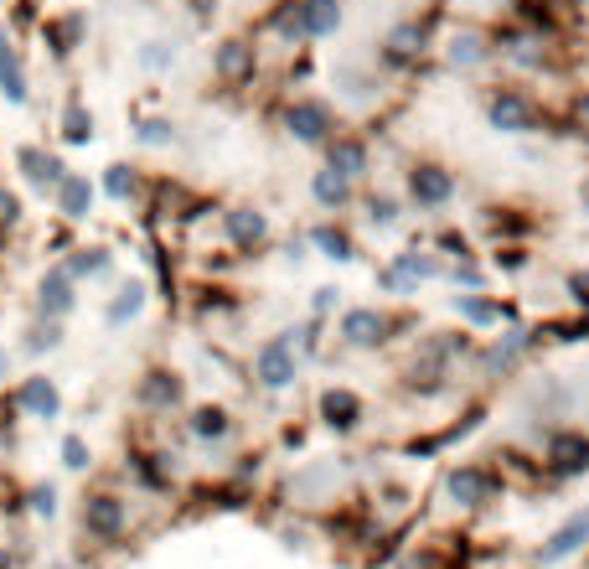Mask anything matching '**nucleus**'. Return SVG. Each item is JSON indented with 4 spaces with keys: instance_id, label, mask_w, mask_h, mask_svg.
Returning <instances> with one entry per match:
<instances>
[{
    "instance_id": "obj_13",
    "label": "nucleus",
    "mask_w": 589,
    "mask_h": 569,
    "mask_svg": "<svg viewBox=\"0 0 589 569\" xmlns=\"http://www.w3.org/2000/svg\"><path fill=\"white\" fill-rule=\"evenodd\" d=\"M321 156H326L331 171L352 176V182H367V171H372V145H367V135H352V130H336L321 145Z\"/></svg>"
},
{
    "instance_id": "obj_20",
    "label": "nucleus",
    "mask_w": 589,
    "mask_h": 569,
    "mask_svg": "<svg viewBox=\"0 0 589 569\" xmlns=\"http://www.w3.org/2000/svg\"><path fill=\"white\" fill-rule=\"evenodd\" d=\"M11 394H16V409H26L31 419H57V414H62V394H57V383H52L47 373L21 378Z\"/></svg>"
},
{
    "instance_id": "obj_44",
    "label": "nucleus",
    "mask_w": 589,
    "mask_h": 569,
    "mask_svg": "<svg viewBox=\"0 0 589 569\" xmlns=\"http://www.w3.org/2000/svg\"><path fill=\"white\" fill-rule=\"evenodd\" d=\"M16 57H21V52H16V37H11V26L0 21V73H6V68L16 63Z\"/></svg>"
},
{
    "instance_id": "obj_9",
    "label": "nucleus",
    "mask_w": 589,
    "mask_h": 569,
    "mask_svg": "<svg viewBox=\"0 0 589 569\" xmlns=\"http://www.w3.org/2000/svg\"><path fill=\"white\" fill-rule=\"evenodd\" d=\"M223 238H228V249H238V254H259V249H269V213L264 207H254V202H233V207H223Z\"/></svg>"
},
{
    "instance_id": "obj_7",
    "label": "nucleus",
    "mask_w": 589,
    "mask_h": 569,
    "mask_svg": "<svg viewBox=\"0 0 589 569\" xmlns=\"http://www.w3.org/2000/svg\"><path fill=\"white\" fill-rule=\"evenodd\" d=\"M212 78L228 88V94H238V88H254L259 78V47L254 37H223L212 47Z\"/></svg>"
},
{
    "instance_id": "obj_27",
    "label": "nucleus",
    "mask_w": 589,
    "mask_h": 569,
    "mask_svg": "<svg viewBox=\"0 0 589 569\" xmlns=\"http://www.w3.org/2000/svg\"><path fill=\"white\" fill-rule=\"evenodd\" d=\"M186 430H192L197 440H228L233 435V409L228 404H197L192 414H186Z\"/></svg>"
},
{
    "instance_id": "obj_17",
    "label": "nucleus",
    "mask_w": 589,
    "mask_h": 569,
    "mask_svg": "<svg viewBox=\"0 0 589 569\" xmlns=\"http://www.w3.org/2000/svg\"><path fill=\"white\" fill-rule=\"evenodd\" d=\"M93 197H99V187H93L83 171H68V176L57 182V192H52V207H57L62 223H83V218L93 213Z\"/></svg>"
},
{
    "instance_id": "obj_31",
    "label": "nucleus",
    "mask_w": 589,
    "mask_h": 569,
    "mask_svg": "<svg viewBox=\"0 0 589 569\" xmlns=\"http://www.w3.org/2000/svg\"><path fill=\"white\" fill-rule=\"evenodd\" d=\"M135 140L150 145V151H166V145H176V119L171 114H135Z\"/></svg>"
},
{
    "instance_id": "obj_47",
    "label": "nucleus",
    "mask_w": 589,
    "mask_h": 569,
    "mask_svg": "<svg viewBox=\"0 0 589 569\" xmlns=\"http://www.w3.org/2000/svg\"><path fill=\"white\" fill-rule=\"evenodd\" d=\"M0 569H11V559H6V554H0Z\"/></svg>"
},
{
    "instance_id": "obj_10",
    "label": "nucleus",
    "mask_w": 589,
    "mask_h": 569,
    "mask_svg": "<svg viewBox=\"0 0 589 569\" xmlns=\"http://www.w3.org/2000/svg\"><path fill=\"white\" fill-rule=\"evenodd\" d=\"M543 471L569 482V476H584L589 471V435L584 430H548L543 440Z\"/></svg>"
},
{
    "instance_id": "obj_39",
    "label": "nucleus",
    "mask_w": 589,
    "mask_h": 569,
    "mask_svg": "<svg viewBox=\"0 0 589 569\" xmlns=\"http://www.w3.org/2000/svg\"><path fill=\"white\" fill-rule=\"evenodd\" d=\"M26 507H31L37 518H52V513H57V487H52V482H37V487L26 492Z\"/></svg>"
},
{
    "instance_id": "obj_19",
    "label": "nucleus",
    "mask_w": 589,
    "mask_h": 569,
    "mask_svg": "<svg viewBox=\"0 0 589 569\" xmlns=\"http://www.w3.org/2000/svg\"><path fill=\"white\" fill-rule=\"evenodd\" d=\"M83 37H88V16L83 11H62V16H47L42 21V42L52 47L57 63H68V57L83 47Z\"/></svg>"
},
{
    "instance_id": "obj_28",
    "label": "nucleus",
    "mask_w": 589,
    "mask_h": 569,
    "mask_svg": "<svg viewBox=\"0 0 589 569\" xmlns=\"http://www.w3.org/2000/svg\"><path fill=\"white\" fill-rule=\"evenodd\" d=\"M145 301H150V285H145V280H124V285L114 290L104 321H109V326H130V321L145 311Z\"/></svg>"
},
{
    "instance_id": "obj_45",
    "label": "nucleus",
    "mask_w": 589,
    "mask_h": 569,
    "mask_svg": "<svg viewBox=\"0 0 589 569\" xmlns=\"http://www.w3.org/2000/svg\"><path fill=\"white\" fill-rule=\"evenodd\" d=\"M569 125L579 135H589V88H584V94H574V119H569Z\"/></svg>"
},
{
    "instance_id": "obj_29",
    "label": "nucleus",
    "mask_w": 589,
    "mask_h": 569,
    "mask_svg": "<svg viewBox=\"0 0 589 569\" xmlns=\"http://www.w3.org/2000/svg\"><path fill=\"white\" fill-rule=\"evenodd\" d=\"M264 32H274L285 47H305V32H300V0H274L269 16H264Z\"/></svg>"
},
{
    "instance_id": "obj_14",
    "label": "nucleus",
    "mask_w": 589,
    "mask_h": 569,
    "mask_svg": "<svg viewBox=\"0 0 589 569\" xmlns=\"http://www.w3.org/2000/svg\"><path fill=\"white\" fill-rule=\"evenodd\" d=\"M450 311L460 316L465 332H491V326H507V321H517V311H512L507 301H496V295H481V290H465V295H455Z\"/></svg>"
},
{
    "instance_id": "obj_46",
    "label": "nucleus",
    "mask_w": 589,
    "mask_h": 569,
    "mask_svg": "<svg viewBox=\"0 0 589 569\" xmlns=\"http://www.w3.org/2000/svg\"><path fill=\"white\" fill-rule=\"evenodd\" d=\"M6 368H11V352H6V347H0V378H6Z\"/></svg>"
},
{
    "instance_id": "obj_24",
    "label": "nucleus",
    "mask_w": 589,
    "mask_h": 569,
    "mask_svg": "<svg viewBox=\"0 0 589 569\" xmlns=\"http://www.w3.org/2000/svg\"><path fill=\"white\" fill-rule=\"evenodd\" d=\"M341 0H300V32H305V42H326V37H336L341 32Z\"/></svg>"
},
{
    "instance_id": "obj_11",
    "label": "nucleus",
    "mask_w": 589,
    "mask_h": 569,
    "mask_svg": "<svg viewBox=\"0 0 589 569\" xmlns=\"http://www.w3.org/2000/svg\"><path fill=\"white\" fill-rule=\"evenodd\" d=\"M135 404L145 409V414H171V409H181L186 404V378L176 373V368H145L140 373V383H135Z\"/></svg>"
},
{
    "instance_id": "obj_16",
    "label": "nucleus",
    "mask_w": 589,
    "mask_h": 569,
    "mask_svg": "<svg viewBox=\"0 0 589 569\" xmlns=\"http://www.w3.org/2000/svg\"><path fill=\"white\" fill-rule=\"evenodd\" d=\"M78 306V280L68 275V264H52L47 275L37 280V316H52V321H68Z\"/></svg>"
},
{
    "instance_id": "obj_4",
    "label": "nucleus",
    "mask_w": 589,
    "mask_h": 569,
    "mask_svg": "<svg viewBox=\"0 0 589 569\" xmlns=\"http://www.w3.org/2000/svg\"><path fill=\"white\" fill-rule=\"evenodd\" d=\"M300 378V337L295 332H274L254 347V383L264 394H285Z\"/></svg>"
},
{
    "instance_id": "obj_1",
    "label": "nucleus",
    "mask_w": 589,
    "mask_h": 569,
    "mask_svg": "<svg viewBox=\"0 0 589 569\" xmlns=\"http://www.w3.org/2000/svg\"><path fill=\"white\" fill-rule=\"evenodd\" d=\"M481 109H486V125H491L496 135H543V130L553 125V114L543 109V99L527 94L522 83H496V88H486Z\"/></svg>"
},
{
    "instance_id": "obj_18",
    "label": "nucleus",
    "mask_w": 589,
    "mask_h": 569,
    "mask_svg": "<svg viewBox=\"0 0 589 569\" xmlns=\"http://www.w3.org/2000/svg\"><path fill=\"white\" fill-rule=\"evenodd\" d=\"M124 497H114V492H88L83 497V528L93 533V538H119L124 533Z\"/></svg>"
},
{
    "instance_id": "obj_32",
    "label": "nucleus",
    "mask_w": 589,
    "mask_h": 569,
    "mask_svg": "<svg viewBox=\"0 0 589 569\" xmlns=\"http://www.w3.org/2000/svg\"><path fill=\"white\" fill-rule=\"evenodd\" d=\"M104 197L109 202H135L140 197V171L135 166H124V161H114V166H104Z\"/></svg>"
},
{
    "instance_id": "obj_6",
    "label": "nucleus",
    "mask_w": 589,
    "mask_h": 569,
    "mask_svg": "<svg viewBox=\"0 0 589 569\" xmlns=\"http://www.w3.org/2000/svg\"><path fill=\"white\" fill-rule=\"evenodd\" d=\"M455 192H460V182L445 161H414L403 171V197H409L419 213H440V207L455 202Z\"/></svg>"
},
{
    "instance_id": "obj_36",
    "label": "nucleus",
    "mask_w": 589,
    "mask_h": 569,
    "mask_svg": "<svg viewBox=\"0 0 589 569\" xmlns=\"http://www.w3.org/2000/svg\"><path fill=\"white\" fill-rule=\"evenodd\" d=\"M362 207H367V223L372 228H393L398 223V197H388V192H367Z\"/></svg>"
},
{
    "instance_id": "obj_15",
    "label": "nucleus",
    "mask_w": 589,
    "mask_h": 569,
    "mask_svg": "<svg viewBox=\"0 0 589 569\" xmlns=\"http://www.w3.org/2000/svg\"><path fill=\"white\" fill-rule=\"evenodd\" d=\"M491 57H496V37L486 32V26H460V32H450V42H445V63L455 73L486 68Z\"/></svg>"
},
{
    "instance_id": "obj_25",
    "label": "nucleus",
    "mask_w": 589,
    "mask_h": 569,
    "mask_svg": "<svg viewBox=\"0 0 589 569\" xmlns=\"http://www.w3.org/2000/svg\"><path fill=\"white\" fill-rule=\"evenodd\" d=\"M305 244L316 249L321 259H336V264H352L357 259V238L341 228V223H316V228L305 233Z\"/></svg>"
},
{
    "instance_id": "obj_40",
    "label": "nucleus",
    "mask_w": 589,
    "mask_h": 569,
    "mask_svg": "<svg viewBox=\"0 0 589 569\" xmlns=\"http://www.w3.org/2000/svg\"><path fill=\"white\" fill-rule=\"evenodd\" d=\"M491 264L507 269V275H517V269H527V249H522V244H496V249H491Z\"/></svg>"
},
{
    "instance_id": "obj_37",
    "label": "nucleus",
    "mask_w": 589,
    "mask_h": 569,
    "mask_svg": "<svg viewBox=\"0 0 589 569\" xmlns=\"http://www.w3.org/2000/svg\"><path fill=\"white\" fill-rule=\"evenodd\" d=\"M62 466H68V471H88L93 466V445L83 435H62Z\"/></svg>"
},
{
    "instance_id": "obj_12",
    "label": "nucleus",
    "mask_w": 589,
    "mask_h": 569,
    "mask_svg": "<svg viewBox=\"0 0 589 569\" xmlns=\"http://www.w3.org/2000/svg\"><path fill=\"white\" fill-rule=\"evenodd\" d=\"M316 414H321V425H326L331 435H352V430L362 425V419H367V404H362L357 388H347V383H331V388H321Z\"/></svg>"
},
{
    "instance_id": "obj_8",
    "label": "nucleus",
    "mask_w": 589,
    "mask_h": 569,
    "mask_svg": "<svg viewBox=\"0 0 589 569\" xmlns=\"http://www.w3.org/2000/svg\"><path fill=\"white\" fill-rule=\"evenodd\" d=\"M445 492L455 507H486L496 502V492H502V476H496L486 461H460L445 471Z\"/></svg>"
},
{
    "instance_id": "obj_33",
    "label": "nucleus",
    "mask_w": 589,
    "mask_h": 569,
    "mask_svg": "<svg viewBox=\"0 0 589 569\" xmlns=\"http://www.w3.org/2000/svg\"><path fill=\"white\" fill-rule=\"evenodd\" d=\"M62 342V321H52V316H37V321H31V332H26V342H21V352H31V357H37V352H52Z\"/></svg>"
},
{
    "instance_id": "obj_41",
    "label": "nucleus",
    "mask_w": 589,
    "mask_h": 569,
    "mask_svg": "<svg viewBox=\"0 0 589 569\" xmlns=\"http://www.w3.org/2000/svg\"><path fill=\"white\" fill-rule=\"evenodd\" d=\"M336 306H341V290H336V285H321L316 295H310V316H316V321H321V316H331Z\"/></svg>"
},
{
    "instance_id": "obj_23",
    "label": "nucleus",
    "mask_w": 589,
    "mask_h": 569,
    "mask_svg": "<svg viewBox=\"0 0 589 569\" xmlns=\"http://www.w3.org/2000/svg\"><path fill=\"white\" fill-rule=\"evenodd\" d=\"M584 544H589V507H579L569 523H558V528L548 533V544L538 549V559H543V564H558V559H569V554L584 549Z\"/></svg>"
},
{
    "instance_id": "obj_22",
    "label": "nucleus",
    "mask_w": 589,
    "mask_h": 569,
    "mask_svg": "<svg viewBox=\"0 0 589 569\" xmlns=\"http://www.w3.org/2000/svg\"><path fill=\"white\" fill-rule=\"evenodd\" d=\"M310 197H316V207H326V213H347V207L357 202V182L331 171V166H321V171H310Z\"/></svg>"
},
{
    "instance_id": "obj_2",
    "label": "nucleus",
    "mask_w": 589,
    "mask_h": 569,
    "mask_svg": "<svg viewBox=\"0 0 589 569\" xmlns=\"http://www.w3.org/2000/svg\"><path fill=\"white\" fill-rule=\"evenodd\" d=\"M403 326H414V321L393 316L383 306H352V311H341V321H336V342L352 347V352H378V347H388L403 332Z\"/></svg>"
},
{
    "instance_id": "obj_35",
    "label": "nucleus",
    "mask_w": 589,
    "mask_h": 569,
    "mask_svg": "<svg viewBox=\"0 0 589 569\" xmlns=\"http://www.w3.org/2000/svg\"><path fill=\"white\" fill-rule=\"evenodd\" d=\"M0 99H6V104H26V99H31V78H26V63H21V57H16L6 73H0Z\"/></svg>"
},
{
    "instance_id": "obj_38",
    "label": "nucleus",
    "mask_w": 589,
    "mask_h": 569,
    "mask_svg": "<svg viewBox=\"0 0 589 569\" xmlns=\"http://www.w3.org/2000/svg\"><path fill=\"white\" fill-rule=\"evenodd\" d=\"M434 249H440L450 264L455 259H476V249H471V238H465V233H455V228H445L440 238H434Z\"/></svg>"
},
{
    "instance_id": "obj_30",
    "label": "nucleus",
    "mask_w": 589,
    "mask_h": 569,
    "mask_svg": "<svg viewBox=\"0 0 589 569\" xmlns=\"http://www.w3.org/2000/svg\"><path fill=\"white\" fill-rule=\"evenodd\" d=\"M57 130H62V140H68V145H88V140H93V109H88V104L73 94L68 104H62Z\"/></svg>"
},
{
    "instance_id": "obj_26",
    "label": "nucleus",
    "mask_w": 589,
    "mask_h": 569,
    "mask_svg": "<svg viewBox=\"0 0 589 569\" xmlns=\"http://www.w3.org/2000/svg\"><path fill=\"white\" fill-rule=\"evenodd\" d=\"M62 264H68L73 280H104V275H114V254L104 244H78V249H68Z\"/></svg>"
},
{
    "instance_id": "obj_21",
    "label": "nucleus",
    "mask_w": 589,
    "mask_h": 569,
    "mask_svg": "<svg viewBox=\"0 0 589 569\" xmlns=\"http://www.w3.org/2000/svg\"><path fill=\"white\" fill-rule=\"evenodd\" d=\"M16 166H21V176L37 192H57V182L68 176V166H62V156H52V151H42V145H21L16 151Z\"/></svg>"
},
{
    "instance_id": "obj_43",
    "label": "nucleus",
    "mask_w": 589,
    "mask_h": 569,
    "mask_svg": "<svg viewBox=\"0 0 589 569\" xmlns=\"http://www.w3.org/2000/svg\"><path fill=\"white\" fill-rule=\"evenodd\" d=\"M569 301H574V311H589V269L569 275Z\"/></svg>"
},
{
    "instance_id": "obj_42",
    "label": "nucleus",
    "mask_w": 589,
    "mask_h": 569,
    "mask_svg": "<svg viewBox=\"0 0 589 569\" xmlns=\"http://www.w3.org/2000/svg\"><path fill=\"white\" fill-rule=\"evenodd\" d=\"M16 223H21V197L0 187V233H11Z\"/></svg>"
},
{
    "instance_id": "obj_34",
    "label": "nucleus",
    "mask_w": 589,
    "mask_h": 569,
    "mask_svg": "<svg viewBox=\"0 0 589 569\" xmlns=\"http://www.w3.org/2000/svg\"><path fill=\"white\" fill-rule=\"evenodd\" d=\"M140 68L145 73H166L171 63H176V42H166V37H150V42H140Z\"/></svg>"
},
{
    "instance_id": "obj_5",
    "label": "nucleus",
    "mask_w": 589,
    "mask_h": 569,
    "mask_svg": "<svg viewBox=\"0 0 589 569\" xmlns=\"http://www.w3.org/2000/svg\"><path fill=\"white\" fill-rule=\"evenodd\" d=\"M279 125H285V135H290L295 145H310V151H321V145L341 130V119H336L331 99H321V94H300V99L285 104Z\"/></svg>"
},
{
    "instance_id": "obj_3",
    "label": "nucleus",
    "mask_w": 589,
    "mask_h": 569,
    "mask_svg": "<svg viewBox=\"0 0 589 569\" xmlns=\"http://www.w3.org/2000/svg\"><path fill=\"white\" fill-rule=\"evenodd\" d=\"M434 52V16H403V21H393L388 32H383V42H378V63L388 68V73H409V68H419L424 57Z\"/></svg>"
}]
</instances>
